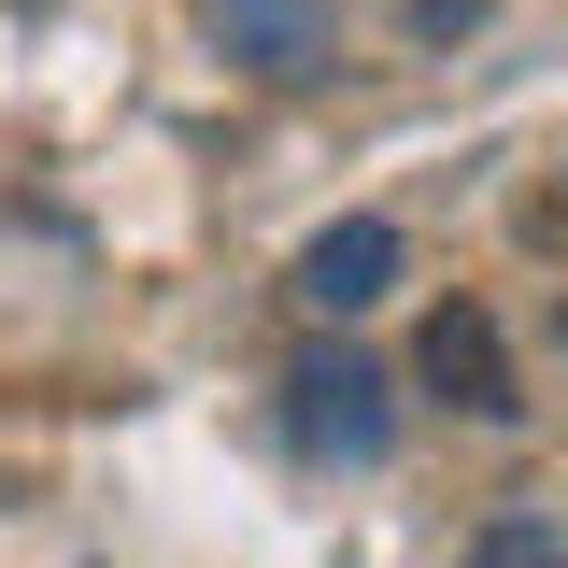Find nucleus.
<instances>
[{"mask_svg":"<svg viewBox=\"0 0 568 568\" xmlns=\"http://www.w3.org/2000/svg\"><path fill=\"white\" fill-rule=\"evenodd\" d=\"M200 14V43L227 71H256V85H327L342 71V14L327 0H185Z\"/></svg>","mask_w":568,"mask_h":568,"instance_id":"nucleus-1","label":"nucleus"},{"mask_svg":"<svg viewBox=\"0 0 568 568\" xmlns=\"http://www.w3.org/2000/svg\"><path fill=\"white\" fill-rule=\"evenodd\" d=\"M555 342H568V284H555Z\"/></svg>","mask_w":568,"mask_h":568,"instance_id":"nucleus-7","label":"nucleus"},{"mask_svg":"<svg viewBox=\"0 0 568 568\" xmlns=\"http://www.w3.org/2000/svg\"><path fill=\"white\" fill-rule=\"evenodd\" d=\"M398 271H413V242H398L384 213H342V227H313V242H298L284 298H298V313H327V327H355V313H384V298H398Z\"/></svg>","mask_w":568,"mask_h":568,"instance_id":"nucleus-2","label":"nucleus"},{"mask_svg":"<svg viewBox=\"0 0 568 568\" xmlns=\"http://www.w3.org/2000/svg\"><path fill=\"white\" fill-rule=\"evenodd\" d=\"M455 568H568V511H484Z\"/></svg>","mask_w":568,"mask_h":568,"instance_id":"nucleus-5","label":"nucleus"},{"mask_svg":"<svg viewBox=\"0 0 568 568\" xmlns=\"http://www.w3.org/2000/svg\"><path fill=\"white\" fill-rule=\"evenodd\" d=\"M511 242H526V256H568V171H540V185L511 200Z\"/></svg>","mask_w":568,"mask_h":568,"instance_id":"nucleus-6","label":"nucleus"},{"mask_svg":"<svg viewBox=\"0 0 568 568\" xmlns=\"http://www.w3.org/2000/svg\"><path fill=\"white\" fill-rule=\"evenodd\" d=\"M413 369H426V398H440V413H469V426H511V413H526L511 342H497L484 298H440V313H426V342H413Z\"/></svg>","mask_w":568,"mask_h":568,"instance_id":"nucleus-3","label":"nucleus"},{"mask_svg":"<svg viewBox=\"0 0 568 568\" xmlns=\"http://www.w3.org/2000/svg\"><path fill=\"white\" fill-rule=\"evenodd\" d=\"M284 398H298V440L313 455H384V369L369 355H298Z\"/></svg>","mask_w":568,"mask_h":568,"instance_id":"nucleus-4","label":"nucleus"}]
</instances>
